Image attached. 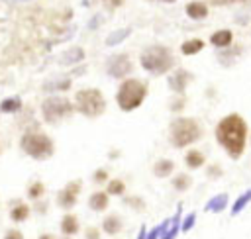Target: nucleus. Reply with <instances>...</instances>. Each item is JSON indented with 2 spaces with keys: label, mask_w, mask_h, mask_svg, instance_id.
Here are the masks:
<instances>
[{
  "label": "nucleus",
  "mask_w": 251,
  "mask_h": 239,
  "mask_svg": "<svg viewBox=\"0 0 251 239\" xmlns=\"http://www.w3.org/2000/svg\"><path fill=\"white\" fill-rule=\"evenodd\" d=\"M214 137H216V143L226 151V155L237 161L245 153V147L249 141V125L241 114L231 112L218 120L214 127Z\"/></svg>",
  "instance_id": "obj_1"
},
{
  "label": "nucleus",
  "mask_w": 251,
  "mask_h": 239,
  "mask_svg": "<svg viewBox=\"0 0 251 239\" xmlns=\"http://www.w3.org/2000/svg\"><path fill=\"white\" fill-rule=\"evenodd\" d=\"M139 65L151 76H165L173 69H176V57L171 47L163 43H151L141 49Z\"/></svg>",
  "instance_id": "obj_2"
},
{
  "label": "nucleus",
  "mask_w": 251,
  "mask_h": 239,
  "mask_svg": "<svg viewBox=\"0 0 251 239\" xmlns=\"http://www.w3.org/2000/svg\"><path fill=\"white\" fill-rule=\"evenodd\" d=\"M204 135L202 123L192 116H176L169 123V143L175 149H188Z\"/></svg>",
  "instance_id": "obj_3"
},
{
  "label": "nucleus",
  "mask_w": 251,
  "mask_h": 239,
  "mask_svg": "<svg viewBox=\"0 0 251 239\" xmlns=\"http://www.w3.org/2000/svg\"><path fill=\"white\" fill-rule=\"evenodd\" d=\"M147 94H149V86L145 80L127 76V78L120 80V84H118L116 104L122 112L129 114V112H135L139 106H143V102L147 100Z\"/></svg>",
  "instance_id": "obj_4"
},
{
  "label": "nucleus",
  "mask_w": 251,
  "mask_h": 239,
  "mask_svg": "<svg viewBox=\"0 0 251 239\" xmlns=\"http://www.w3.org/2000/svg\"><path fill=\"white\" fill-rule=\"evenodd\" d=\"M73 104H75L76 114H80L88 120H96V118L104 116V112L108 108L104 92L100 88H94V86L78 88L73 96Z\"/></svg>",
  "instance_id": "obj_5"
},
{
  "label": "nucleus",
  "mask_w": 251,
  "mask_h": 239,
  "mask_svg": "<svg viewBox=\"0 0 251 239\" xmlns=\"http://www.w3.org/2000/svg\"><path fill=\"white\" fill-rule=\"evenodd\" d=\"M20 149L33 161H47L55 155V141L41 129H29L20 137Z\"/></svg>",
  "instance_id": "obj_6"
},
{
  "label": "nucleus",
  "mask_w": 251,
  "mask_h": 239,
  "mask_svg": "<svg viewBox=\"0 0 251 239\" xmlns=\"http://www.w3.org/2000/svg\"><path fill=\"white\" fill-rule=\"evenodd\" d=\"M39 114L41 120L49 125H57L69 118H73L76 114L73 100H69L67 96L61 94H49L47 98H43L41 106H39Z\"/></svg>",
  "instance_id": "obj_7"
},
{
  "label": "nucleus",
  "mask_w": 251,
  "mask_h": 239,
  "mask_svg": "<svg viewBox=\"0 0 251 239\" xmlns=\"http://www.w3.org/2000/svg\"><path fill=\"white\" fill-rule=\"evenodd\" d=\"M106 74L116 78V80H124L127 76H131L133 72V61L129 57V53H114L106 59Z\"/></svg>",
  "instance_id": "obj_8"
},
{
  "label": "nucleus",
  "mask_w": 251,
  "mask_h": 239,
  "mask_svg": "<svg viewBox=\"0 0 251 239\" xmlns=\"http://www.w3.org/2000/svg\"><path fill=\"white\" fill-rule=\"evenodd\" d=\"M80 192H82V180H80V178L69 180V182L57 192V196H55V204H57L61 210L69 212V210H73V208L76 206V202H78V194H80Z\"/></svg>",
  "instance_id": "obj_9"
},
{
  "label": "nucleus",
  "mask_w": 251,
  "mask_h": 239,
  "mask_svg": "<svg viewBox=\"0 0 251 239\" xmlns=\"http://www.w3.org/2000/svg\"><path fill=\"white\" fill-rule=\"evenodd\" d=\"M192 80H194L192 71L182 69V67H176L167 74V86L173 94H184Z\"/></svg>",
  "instance_id": "obj_10"
},
{
  "label": "nucleus",
  "mask_w": 251,
  "mask_h": 239,
  "mask_svg": "<svg viewBox=\"0 0 251 239\" xmlns=\"http://www.w3.org/2000/svg\"><path fill=\"white\" fill-rule=\"evenodd\" d=\"M184 14H186L190 20H194V22H202V20L208 18L210 6H208V2H204V0H190V2L184 4Z\"/></svg>",
  "instance_id": "obj_11"
},
{
  "label": "nucleus",
  "mask_w": 251,
  "mask_h": 239,
  "mask_svg": "<svg viewBox=\"0 0 251 239\" xmlns=\"http://www.w3.org/2000/svg\"><path fill=\"white\" fill-rule=\"evenodd\" d=\"M8 215L14 223H24L29 219L31 215V206L25 204L24 200H12L10 202V210H8Z\"/></svg>",
  "instance_id": "obj_12"
},
{
  "label": "nucleus",
  "mask_w": 251,
  "mask_h": 239,
  "mask_svg": "<svg viewBox=\"0 0 251 239\" xmlns=\"http://www.w3.org/2000/svg\"><path fill=\"white\" fill-rule=\"evenodd\" d=\"M100 229H102V233H106V235H110V237L122 233V229H124V219H122V215L116 214V212L106 214V215L102 217Z\"/></svg>",
  "instance_id": "obj_13"
},
{
  "label": "nucleus",
  "mask_w": 251,
  "mask_h": 239,
  "mask_svg": "<svg viewBox=\"0 0 251 239\" xmlns=\"http://www.w3.org/2000/svg\"><path fill=\"white\" fill-rule=\"evenodd\" d=\"M210 45L218 51V49H227L233 45V31L227 29V27H222V29H216L214 33H210Z\"/></svg>",
  "instance_id": "obj_14"
},
{
  "label": "nucleus",
  "mask_w": 251,
  "mask_h": 239,
  "mask_svg": "<svg viewBox=\"0 0 251 239\" xmlns=\"http://www.w3.org/2000/svg\"><path fill=\"white\" fill-rule=\"evenodd\" d=\"M84 57H86L84 49H82L80 45H73V47H69V49H65V51L61 53L59 63L65 65V67H75V65L84 63Z\"/></svg>",
  "instance_id": "obj_15"
},
{
  "label": "nucleus",
  "mask_w": 251,
  "mask_h": 239,
  "mask_svg": "<svg viewBox=\"0 0 251 239\" xmlns=\"http://www.w3.org/2000/svg\"><path fill=\"white\" fill-rule=\"evenodd\" d=\"M241 55H243V47L241 45H231L227 49H218V53H216L218 63L222 67H233Z\"/></svg>",
  "instance_id": "obj_16"
},
{
  "label": "nucleus",
  "mask_w": 251,
  "mask_h": 239,
  "mask_svg": "<svg viewBox=\"0 0 251 239\" xmlns=\"http://www.w3.org/2000/svg\"><path fill=\"white\" fill-rule=\"evenodd\" d=\"M88 208L92 210V212H96V214H102V212H106L108 210V206H110V194L106 192V190H94L90 196H88Z\"/></svg>",
  "instance_id": "obj_17"
},
{
  "label": "nucleus",
  "mask_w": 251,
  "mask_h": 239,
  "mask_svg": "<svg viewBox=\"0 0 251 239\" xmlns=\"http://www.w3.org/2000/svg\"><path fill=\"white\" fill-rule=\"evenodd\" d=\"M59 229H61V235H69V237H75L78 231H80V221H78V215L73 214V212H67L61 221H59Z\"/></svg>",
  "instance_id": "obj_18"
},
{
  "label": "nucleus",
  "mask_w": 251,
  "mask_h": 239,
  "mask_svg": "<svg viewBox=\"0 0 251 239\" xmlns=\"http://www.w3.org/2000/svg\"><path fill=\"white\" fill-rule=\"evenodd\" d=\"M182 163H184L186 168L198 170V168H202V167L206 165V155H204L200 149H188V151L184 153V157H182Z\"/></svg>",
  "instance_id": "obj_19"
},
{
  "label": "nucleus",
  "mask_w": 251,
  "mask_h": 239,
  "mask_svg": "<svg viewBox=\"0 0 251 239\" xmlns=\"http://www.w3.org/2000/svg\"><path fill=\"white\" fill-rule=\"evenodd\" d=\"M176 170V163L173 159H157L155 165H153V174L157 178H169L173 176V172Z\"/></svg>",
  "instance_id": "obj_20"
},
{
  "label": "nucleus",
  "mask_w": 251,
  "mask_h": 239,
  "mask_svg": "<svg viewBox=\"0 0 251 239\" xmlns=\"http://www.w3.org/2000/svg\"><path fill=\"white\" fill-rule=\"evenodd\" d=\"M204 45H206L204 39H200V37H190V39H184V41L180 43V53H182L184 57H194V55H198V53L204 49Z\"/></svg>",
  "instance_id": "obj_21"
},
{
  "label": "nucleus",
  "mask_w": 251,
  "mask_h": 239,
  "mask_svg": "<svg viewBox=\"0 0 251 239\" xmlns=\"http://www.w3.org/2000/svg\"><path fill=\"white\" fill-rule=\"evenodd\" d=\"M227 204H229V196H227L226 192H222V194H216V196H212V198L206 202V206H204V212L220 214V212H224V210L227 208Z\"/></svg>",
  "instance_id": "obj_22"
},
{
  "label": "nucleus",
  "mask_w": 251,
  "mask_h": 239,
  "mask_svg": "<svg viewBox=\"0 0 251 239\" xmlns=\"http://www.w3.org/2000/svg\"><path fill=\"white\" fill-rule=\"evenodd\" d=\"M129 35H131V27H120V29H114V31H110V33L106 35L104 45H106V47H116V45L124 43Z\"/></svg>",
  "instance_id": "obj_23"
},
{
  "label": "nucleus",
  "mask_w": 251,
  "mask_h": 239,
  "mask_svg": "<svg viewBox=\"0 0 251 239\" xmlns=\"http://www.w3.org/2000/svg\"><path fill=\"white\" fill-rule=\"evenodd\" d=\"M180 219H182V206L178 204V208H176L175 215L171 217V223H169V227L161 239H176V235L180 233Z\"/></svg>",
  "instance_id": "obj_24"
},
{
  "label": "nucleus",
  "mask_w": 251,
  "mask_h": 239,
  "mask_svg": "<svg viewBox=\"0 0 251 239\" xmlns=\"http://www.w3.org/2000/svg\"><path fill=\"white\" fill-rule=\"evenodd\" d=\"M171 186L175 192H188L190 186H192V176L188 172H176L173 174V180H171Z\"/></svg>",
  "instance_id": "obj_25"
},
{
  "label": "nucleus",
  "mask_w": 251,
  "mask_h": 239,
  "mask_svg": "<svg viewBox=\"0 0 251 239\" xmlns=\"http://www.w3.org/2000/svg\"><path fill=\"white\" fill-rule=\"evenodd\" d=\"M71 86H73V78H71V76H63V78L45 82V84H43V90H45V92H67Z\"/></svg>",
  "instance_id": "obj_26"
},
{
  "label": "nucleus",
  "mask_w": 251,
  "mask_h": 239,
  "mask_svg": "<svg viewBox=\"0 0 251 239\" xmlns=\"http://www.w3.org/2000/svg\"><path fill=\"white\" fill-rule=\"evenodd\" d=\"M24 108L20 96H8L0 102V114H18Z\"/></svg>",
  "instance_id": "obj_27"
},
{
  "label": "nucleus",
  "mask_w": 251,
  "mask_h": 239,
  "mask_svg": "<svg viewBox=\"0 0 251 239\" xmlns=\"http://www.w3.org/2000/svg\"><path fill=\"white\" fill-rule=\"evenodd\" d=\"M45 192H47V188H45V184H43L41 180H33V182H29L27 188H25V196H27V200H31V202L41 200V198L45 196Z\"/></svg>",
  "instance_id": "obj_28"
},
{
  "label": "nucleus",
  "mask_w": 251,
  "mask_h": 239,
  "mask_svg": "<svg viewBox=\"0 0 251 239\" xmlns=\"http://www.w3.org/2000/svg\"><path fill=\"white\" fill-rule=\"evenodd\" d=\"M186 104H188L186 94H173V96H171V100H169V112H171V114L180 116V114L184 112Z\"/></svg>",
  "instance_id": "obj_29"
},
{
  "label": "nucleus",
  "mask_w": 251,
  "mask_h": 239,
  "mask_svg": "<svg viewBox=\"0 0 251 239\" xmlns=\"http://www.w3.org/2000/svg\"><path fill=\"white\" fill-rule=\"evenodd\" d=\"M122 204H124V206H127V208H129V210H133V212H143V210L147 208L145 200H143L141 196H137V194L122 196Z\"/></svg>",
  "instance_id": "obj_30"
},
{
  "label": "nucleus",
  "mask_w": 251,
  "mask_h": 239,
  "mask_svg": "<svg viewBox=\"0 0 251 239\" xmlns=\"http://www.w3.org/2000/svg\"><path fill=\"white\" fill-rule=\"evenodd\" d=\"M251 202V188H247L243 194H239L237 198H235V202L231 204V215H237V214H241L245 208H247V204Z\"/></svg>",
  "instance_id": "obj_31"
},
{
  "label": "nucleus",
  "mask_w": 251,
  "mask_h": 239,
  "mask_svg": "<svg viewBox=\"0 0 251 239\" xmlns=\"http://www.w3.org/2000/svg\"><path fill=\"white\" fill-rule=\"evenodd\" d=\"M106 192L110 196H126V182L122 178H110L106 184Z\"/></svg>",
  "instance_id": "obj_32"
},
{
  "label": "nucleus",
  "mask_w": 251,
  "mask_h": 239,
  "mask_svg": "<svg viewBox=\"0 0 251 239\" xmlns=\"http://www.w3.org/2000/svg\"><path fill=\"white\" fill-rule=\"evenodd\" d=\"M204 172H206V176H208L210 180H220V178L224 176V168H222L220 163H210V165H206Z\"/></svg>",
  "instance_id": "obj_33"
},
{
  "label": "nucleus",
  "mask_w": 251,
  "mask_h": 239,
  "mask_svg": "<svg viewBox=\"0 0 251 239\" xmlns=\"http://www.w3.org/2000/svg\"><path fill=\"white\" fill-rule=\"evenodd\" d=\"M108 180H110V172L106 170V168H96L94 172H92V182L94 184H98V186H106L108 184Z\"/></svg>",
  "instance_id": "obj_34"
},
{
  "label": "nucleus",
  "mask_w": 251,
  "mask_h": 239,
  "mask_svg": "<svg viewBox=\"0 0 251 239\" xmlns=\"http://www.w3.org/2000/svg\"><path fill=\"white\" fill-rule=\"evenodd\" d=\"M194 223H196V212L184 214L182 219H180V231H182V233H188V231L194 227Z\"/></svg>",
  "instance_id": "obj_35"
},
{
  "label": "nucleus",
  "mask_w": 251,
  "mask_h": 239,
  "mask_svg": "<svg viewBox=\"0 0 251 239\" xmlns=\"http://www.w3.org/2000/svg\"><path fill=\"white\" fill-rule=\"evenodd\" d=\"M31 212H35V214H39V215H45L47 212H49V202L47 200H37V202H33V208H31Z\"/></svg>",
  "instance_id": "obj_36"
},
{
  "label": "nucleus",
  "mask_w": 251,
  "mask_h": 239,
  "mask_svg": "<svg viewBox=\"0 0 251 239\" xmlns=\"http://www.w3.org/2000/svg\"><path fill=\"white\" fill-rule=\"evenodd\" d=\"M84 239H102V229L96 225H88L84 229Z\"/></svg>",
  "instance_id": "obj_37"
},
{
  "label": "nucleus",
  "mask_w": 251,
  "mask_h": 239,
  "mask_svg": "<svg viewBox=\"0 0 251 239\" xmlns=\"http://www.w3.org/2000/svg\"><path fill=\"white\" fill-rule=\"evenodd\" d=\"M251 0H208V6H233V4H247Z\"/></svg>",
  "instance_id": "obj_38"
},
{
  "label": "nucleus",
  "mask_w": 251,
  "mask_h": 239,
  "mask_svg": "<svg viewBox=\"0 0 251 239\" xmlns=\"http://www.w3.org/2000/svg\"><path fill=\"white\" fill-rule=\"evenodd\" d=\"M2 239H25V237H24V233L18 227H10V229L4 231V237Z\"/></svg>",
  "instance_id": "obj_39"
},
{
  "label": "nucleus",
  "mask_w": 251,
  "mask_h": 239,
  "mask_svg": "<svg viewBox=\"0 0 251 239\" xmlns=\"http://www.w3.org/2000/svg\"><path fill=\"white\" fill-rule=\"evenodd\" d=\"M100 2H102V4H106L110 10H116V8H122L126 0H100Z\"/></svg>",
  "instance_id": "obj_40"
},
{
  "label": "nucleus",
  "mask_w": 251,
  "mask_h": 239,
  "mask_svg": "<svg viewBox=\"0 0 251 239\" xmlns=\"http://www.w3.org/2000/svg\"><path fill=\"white\" fill-rule=\"evenodd\" d=\"M120 155H122V151H120V149H110V151H108V159H110V161L120 159Z\"/></svg>",
  "instance_id": "obj_41"
},
{
  "label": "nucleus",
  "mask_w": 251,
  "mask_h": 239,
  "mask_svg": "<svg viewBox=\"0 0 251 239\" xmlns=\"http://www.w3.org/2000/svg\"><path fill=\"white\" fill-rule=\"evenodd\" d=\"M147 231H149L147 225H141L139 231H137V237H135V239H147Z\"/></svg>",
  "instance_id": "obj_42"
},
{
  "label": "nucleus",
  "mask_w": 251,
  "mask_h": 239,
  "mask_svg": "<svg viewBox=\"0 0 251 239\" xmlns=\"http://www.w3.org/2000/svg\"><path fill=\"white\" fill-rule=\"evenodd\" d=\"M206 96L212 100V98H216V90H214V86H210L208 90H206Z\"/></svg>",
  "instance_id": "obj_43"
},
{
  "label": "nucleus",
  "mask_w": 251,
  "mask_h": 239,
  "mask_svg": "<svg viewBox=\"0 0 251 239\" xmlns=\"http://www.w3.org/2000/svg\"><path fill=\"white\" fill-rule=\"evenodd\" d=\"M37 239H57V237H55L53 233H41V235H39Z\"/></svg>",
  "instance_id": "obj_44"
},
{
  "label": "nucleus",
  "mask_w": 251,
  "mask_h": 239,
  "mask_svg": "<svg viewBox=\"0 0 251 239\" xmlns=\"http://www.w3.org/2000/svg\"><path fill=\"white\" fill-rule=\"evenodd\" d=\"M145 2H161V4H175L176 0H145Z\"/></svg>",
  "instance_id": "obj_45"
},
{
  "label": "nucleus",
  "mask_w": 251,
  "mask_h": 239,
  "mask_svg": "<svg viewBox=\"0 0 251 239\" xmlns=\"http://www.w3.org/2000/svg\"><path fill=\"white\" fill-rule=\"evenodd\" d=\"M59 239H73V237H69V235H61Z\"/></svg>",
  "instance_id": "obj_46"
},
{
  "label": "nucleus",
  "mask_w": 251,
  "mask_h": 239,
  "mask_svg": "<svg viewBox=\"0 0 251 239\" xmlns=\"http://www.w3.org/2000/svg\"><path fill=\"white\" fill-rule=\"evenodd\" d=\"M249 141H251V135H249Z\"/></svg>",
  "instance_id": "obj_47"
}]
</instances>
